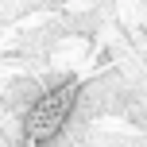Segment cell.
Instances as JSON below:
<instances>
[{
    "mask_svg": "<svg viewBox=\"0 0 147 147\" xmlns=\"http://www.w3.org/2000/svg\"><path fill=\"white\" fill-rule=\"evenodd\" d=\"M0 147H12V143H8V140H4V132H0Z\"/></svg>",
    "mask_w": 147,
    "mask_h": 147,
    "instance_id": "3957f363",
    "label": "cell"
},
{
    "mask_svg": "<svg viewBox=\"0 0 147 147\" xmlns=\"http://www.w3.org/2000/svg\"><path fill=\"white\" fill-rule=\"evenodd\" d=\"M78 70H47L43 89L35 93V101L16 116L23 136V147H54L58 136L66 132L78 109Z\"/></svg>",
    "mask_w": 147,
    "mask_h": 147,
    "instance_id": "6da1fadb",
    "label": "cell"
},
{
    "mask_svg": "<svg viewBox=\"0 0 147 147\" xmlns=\"http://www.w3.org/2000/svg\"><path fill=\"white\" fill-rule=\"evenodd\" d=\"M136 89L128 85V78L120 74L116 66L93 74L89 81H78V109H74V116L81 120H109V116H124L128 101H132Z\"/></svg>",
    "mask_w": 147,
    "mask_h": 147,
    "instance_id": "7a4b0ae2",
    "label": "cell"
}]
</instances>
